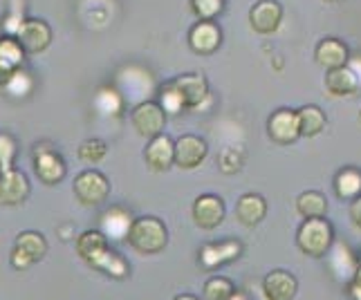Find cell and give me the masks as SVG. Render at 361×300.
Instances as JSON below:
<instances>
[{
    "mask_svg": "<svg viewBox=\"0 0 361 300\" xmlns=\"http://www.w3.org/2000/svg\"><path fill=\"white\" fill-rule=\"evenodd\" d=\"M334 242L332 224L326 218H310L305 220L296 233V246L301 249L305 256L323 258L330 254Z\"/></svg>",
    "mask_w": 361,
    "mask_h": 300,
    "instance_id": "obj_2",
    "label": "cell"
},
{
    "mask_svg": "<svg viewBox=\"0 0 361 300\" xmlns=\"http://www.w3.org/2000/svg\"><path fill=\"white\" fill-rule=\"evenodd\" d=\"M267 215V202L263 195L258 193H245L238 204H235V218L243 224V227H256V224L263 222V218Z\"/></svg>",
    "mask_w": 361,
    "mask_h": 300,
    "instance_id": "obj_21",
    "label": "cell"
},
{
    "mask_svg": "<svg viewBox=\"0 0 361 300\" xmlns=\"http://www.w3.org/2000/svg\"><path fill=\"white\" fill-rule=\"evenodd\" d=\"M323 3H330V5H334V3H339V0H323Z\"/></svg>",
    "mask_w": 361,
    "mask_h": 300,
    "instance_id": "obj_39",
    "label": "cell"
},
{
    "mask_svg": "<svg viewBox=\"0 0 361 300\" xmlns=\"http://www.w3.org/2000/svg\"><path fill=\"white\" fill-rule=\"evenodd\" d=\"M334 191L341 199H355L361 195V170L357 168H343L334 177Z\"/></svg>",
    "mask_w": 361,
    "mask_h": 300,
    "instance_id": "obj_26",
    "label": "cell"
},
{
    "mask_svg": "<svg viewBox=\"0 0 361 300\" xmlns=\"http://www.w3.org/2000/svg\"><path fill=\"white\" fill-rule=\"evenodd\" d=\"M14 157H16V142L14 137L7 132H0V173L14 168Z\"/></svg>",
    "mask_w": 361,
    "mask_h": 300,
    "instance_id": "obj_33",
    "label": "cell"
},
{
    "mask_svg": "<svg viewBox=\"0 0 361 300\" xmlns=\"http://www.w3.org/2000/svg\"><path fill=\"white\" fill-rule=\"evenodd\" d=\"M348 215H350V222L361 231V195L353 199V204H350V211H348Z\"/></svg>",
    "mask_w": 361,
    "mask_h": 300,
    "instance_id": "obj_36",
    "label": "cell"
},
{
    "mask_svg": "<svg viewBox=\"0 0 361 300\" xmlns=\"http://www.w3.org/2000/svg\"><path fill=\"white\" fill-rule=\"evenodd\" d=\"M222 43V32L214 20H197L189 32V45L195 54L209 56L218 52Z\"/></svg>",
    "mask_w": 361,
    "mask_h": 300,
    "instance_id": "obj_16",
    "label": "cell"
},
{
    "mask_svg": "<svg viewBox=\"0 0 361 300\" xmlns=\"http://www.w3.org/2000/svg\"><path fill=\"white\" fill-rule=\"evenodd\" d=\"M171 83L176 85V90L182 94V101L189 110L200 108L209 99V81L197 72L180 74V77L173 79Z\"/></svg>",
    "mask_w": 361,
    "mask_h": 300,
    "instance_id": "obj_10",
    "label": "cell"
},
{
    "mask_svg": "<svg viewBox=\"0 0 361 300\" xmlns=\"http://www.w3.org/2000/svg\"><path fill=\"white\" fill-rule=\"evenodd\" d=\"M30 195V182L25 173L9 168L0 173V204L5 206H18Z\"/></svg>",
    "mask_w": 361,
    "mask_h": 300,
    "instance_id": "obj_14",
    "label": "cell"
},
{
    "mask_svg": "<svg viewBox=\"0 0 361 300\" xmlns=\"http://www.w3.org/2000/svg\"><path fill=\"white\" fill-rule=\"evenodd\" d=\"M108 155V146L102 139H88L79 146V159L85 164H97Z\"/></svg>",
    "mask_w": 361,
    "mask_h": 300,
    "instance_id": "obj_29",
    "label": "cell"
},
{
    "mask_svg": "<svg viewBox=\"0 0 361 300\" xmlns=\"http://www.w3.org/2000/svg\"><path fill=\"white\" fill-rule=\"evenodd\" d=\"M173 300H197L195 296H191V294H180V296H176Z\"/></svg>",
    "mask_w": 361,
    "mask_h": 300,
    "instance_id": "obj_38",
    "label": "cell"
},
{
    "mask_svg": "<svg viewBox=\"0 0 361 300\" xmlns=\"http://www.w3.org/2000/svg\"><path fill=\"white\" fill-rule=\"evenodd\" d=\"M130 121L135 130L140 132L146 139H153V137L164 132V126H166V110L161 108V104H155V101H142L137 104L133 115H130Z\"/></svg>",
    "mask_w": 361,
    "mask_h": 300,
    "instance_id": "obj_5",
    "label": "cell"
},
{
    "mask_svg": "<svg viewBox=\"0 0 361 300\" xmlns=\"http://www.w3.org/2000/svg\"><path fill=\"white\" fill-rule=\"evenodd\" d=\"M128 242L135 251H140L144 256L159 254L161 249L169 244L166 224L157 218H151V215L135 220L130 231H128Z\"/></svg>",
    "mask_w": 361,
    "mask_h": 300,
    "instance_id": "obj_1",
    "label": "cell"
},
{
    "mask_svg": "<svg viewBox=\"0 0 361 300\" xmlns=\"http://www.w3.org/2000/svg\"><path fill=\"white\" fill-rule=\"evenodd\" d=\"M144 159L151 170H157V173L169 170L173 164H176V142L164 132L153 137L144 150Z\"/></svg>",
    "mask_w": 361,
    "mask_h": 300,
    "instance_id": "obj_12",
    "label": "cell"
},
{
    "mask_svg": "<svg viewBox=\"0 0 361 300\" xmlns=\"http://www.w3.org/2000/svg\"><path fill=\"white\" fill-rule=\"evenodd\" d=\"M283 20V5L279 0H258V3L249 9V25L256 34H274L279 30Z\"/></svg>",
    "mask_w": 361,
    "mask_h": 300,
    "instance_id": "obj_7",
    "label": "cell"
},
{
    "mask_svg": "<svg viewBox=\"0 0 361 300\" xmlns=\"http://www.w3.org/2000/svg\"><path fill=\"white\" fill-rule=\"evenodd\" d=\"M25 49L20 45V41L16 36H3L0 39V85H7L9 79L23 68V61H25Z\"/></svg>",
    "mask_w": 361,
    "mask_h": 300,
    "instance_id": "obj_15",
    "label": "cell"
},
{
    "mask_svg": "<svg viewBox=\"0 0 361 300\" xmlns=\"http://www.w3.org/2000/svg\"><path fill=\"white\" fill-rule=\"evenodd\" d=\"M267 135L274 144L279 146H290L301 137V128H298V115L294 110L281 108L276 110L267 121Z\"/></svg>",
    "mask_w": 361,
    "mask_h": 300,
    "instance_id": "obj_6",
    "label": "cell"
},
{
    "mask_svg": "<svg viewBox=\"0 0 361 300\" xmlns=\"http://www.w3.org/2000/svg\"><path fill=\"white\" fill-rule=\"evenodd\" d=\"M359 85H361L359 74L350 65L328 70V74H326V90L330 96H337V99L353 96V94H357Z\"/></svg>",
    "mask_w": 361,
    "mask_h": 300,
    "instance_id": "obj_18",
    "label": "cell"
},
{
    "mask_svg": "<svg viewBox=\"0 0 361 300\" xmlns=\"http://www.w3.org/2000/svg\"><path fill=\"white\" fill-rule=\"evenodd\" d=\"M296 211H298V215H303L305 220L323 218L328 213V199L319 191H305L296 197Z\"/></svg>",
    "mask_w": 361,
    "mask_h": 300,
    "instance_id": "obj_25",
    "label": "cell"
},
{
    "mask_svg": "<svg viewBox=\"0 0 361 300\" xmlns=\"http://www.w3.org/2000/svg\"><path fill=\"white\" fill-rule=\"evenodd\" d=\"M47 254V242L41 233L36 231H23L16 237L14 251H11V267L16 269H30L32 265H36L39 260H43Z\"/></svg>",
    "mask_w": 361,
    "mask_h": 300,
    "instance_id": "obj_4",
    "label": "cell"
},
{
    "mask_svg": "<svg viewBox=\"0 0 361 300\" xmlns=\"http://www.w3.org/2000/svg\"><path fill=\"white\" fill-rule=\"evenodd\" d=\"M225 213H227L225 202L218 195H200L193 202V220L204 231L218 229L222 220H225Z\"/></svg>",
    "mask_w": 361,
    "mask_h": 300,
    "instance_id": "obj_9",
    "label": "cell"
},
{
    "mask_svg": "<svg viewBox=\"0 0 361 300\" xmlns=\"http://www.w3.org/2000/svg\"><path fill=\"white\" fill-rule=\"evenodd\" d=\"M243 244L238 240H225V242H209L200 249V265L204 269H216L233 262L240 256Z\"/></svg>",
    "mask_w": 361,
    "mask_h": 300,
    "instance_id": "obj_17",
    "label": "cell"
},
{
    "mask_svg": "<svg viewBox=\"0 0 361 300\" xmlns=\"http://www.w3.org/2000/svg\"><path fill=\"white\" fill-rule=\"evenodd\" d=\"M298 282L290 271L276 269L265 276L263 280V292L267 300H292L296 296Z\"/></svg>",
    "mask_w": 361,
    "mask_h": 300,
    "instance_id": "obj_20",
    "label": "cell"
},
{
    "mask_svg": "<svg viewBox=\"0 0 361 300\" xmlns=\"http://www.w3.org/2000/svg\"><path fill=\"white\" fill-rule=\"evenodd\" d=\"M133 215L128 211H123L119 206L110 208L104 213L102 218V229H104V235L110 237V240H123V237H128V231L133 227Z\"/></svg>",
    "mask_w": 361,
    "mask_h": 300,
    "instance_id": "obj_23",
    "label": "cell"
},
{
    "mask_svg": "<svg viewBox=\"0 0 361 300\" xmlns=\"http://www.w3.org/2000/svg\"><path fill=\"white\" fill-rule=\"evenodd\" d=\"M94 269L104 271L113 278H126L128 276V262L123 260L115 249H108V251L102 256V260L94 265Z\"/></svg>",
    "mask_w": 361,
    "mask_h": 300,
    "instance_id": "obj_27",
    "label": "cell"
},
{
    "mask_svg": "<svg viewBox=\"0 0 361 300\" xmlns=\"http://www.w3.org/2000/svg\"><path fill=\"white\" fill-rule=\"evenodd\" d=\"M191 7L200 20H214L225 9V0H191Z\"/></svg>",
    "mask_w": 361,
    "mask_h": 300,
    "instance_id": "obj_31",
    "label": "cell"
},
{
    "mask_svg": "<svg viewBox=\"0 0 361 300\" xmlns=\"http://www.w3.org/2000/svg\"><path fill=\"white\" fill-rule=\"evenodd\" d=\"M209 146L197 135H182L176 142V166L184 170H193L207 159Z\"/></svg>",
    "mask_w": 361,
    "mask_h": 300,
    "instance_id": "obj_11",
    "label": "cell"
},
{
    "mask_svg": "<svg viewBox=\"0 0 361 300\" xmlns=\"http://www.w3.org/2000/svg\"><path fill=\"white\" fill-rule=\"evenodd\" d=\"M108 249V237L104 235V231H85L77 237V254L92 267L102 260Z\"/></svg>",
    "mask_w": 361,
    "mask_h": 300,
    "instance_id": "obj_22",
    "label": "cell"
},
{
    "mask_svg": "<svg viewBox=\"0 0 361 300\" xmlns=\"http://www.w3.org/2000/svg\"><path fill=\"white\" fill-rule=\"evenodd\" d=\"M314 58L321 68L326 70H337V68H343L350 63V52H348L345 43H341L339 39H323L317 49H314Z\"/></svg>",
    "mask_w": 361,
    "mask_h": 300,
    "instance_id": "obj_19",
    "label": "cell"
},
{
    "mask_svg": "<svg viewBox=\"0 0 361 300\" xmlns=\"http://www.w3.org/2000/svg\"><path fill=\"white\" fill-rule=\"evenodd\" d=\"M16 39L20 41L23 49L27 54H39L49 47V43H52V30H49V25L45 20L30 18L20 25Z\"/></svg>",
    "mask_w": 361,
    "mask_h": 300,
    "instance_id": "obj_13",
    "label": "cell"
},
{
    "mask_svg": "<svg viewBox=\"0 0 361 300\" xmlns=\"http://www.w3.org/2000/svg\"><path fill=\"white\" fill-rule=\"evenodd\" d=\"M298 115V128H301V137H317L323 132V128H326V112H323L319 106L310 104V106H303L296 110Z\"/></svg>",
    "mask_w": 361,
    "mask_h": 300,
    "instance_id": "obj_24",
    "label": "cell"
},
{
    "mask_svg": "<svg viewBox=\"0 0 361 300\" xmlns=\"http://www.w3.org/2000/svg\"><path fill=\"white\" fill-rule=\"evenodd\" d=\"M94 106L99 108L102 115H119L121 96L115 90H108V87H104V90H99V94L94 99Z\"/></svg>",
    "mask_w": 361,
    "mask_h": 300,
    "instance_id": "obj_30",
    "label": "cell"
},
{
    "mask_svg": "<svg viewBox=\"0 0 361 300\" xmlns=\"http://www.w3.org/2000/svg\"><path fill=\"white\" fill-rule=\"evenodd\" d=\"M34 170L43 184L52 186L66 177V161L49 146H39L34 150Z\"/></svg>",
    "mask_w": 361,
    "mask_h": 300,
    "instance_id": "obj_8",
    "label": "cell"
},
{
    "mask_svg": "<svg viewBox=\"0 0 361 300\" xmlns=\"http://www.w3.org/2000/svg\"><path fill=\"white\" fill-rule=\"evenodd\" d=\"M32 79H30V74L27 72H23V70H18L14 77L9 79V83L5 85L7 87V92L11 94V96H25V94H30V90H32Z\"/></svg>",
    "mask_w": 361,
    "mask_h": 300,
    "instance_id": "obj_34",
    "label": "cell"
},
{
    "mask_svg": "<svg viewBox=\"0 0 361 300\" xmlns=\"http://www.w3.org/2000/svg\"><path fill=\"white\" fill-rule=\"evenodd\" d=\"M350 294L355 300H361V262H359V267L355 271V276H353V282H350Z\"/></svg>",
    "mask_w": 361,
    "mask_h": 300,
    "instance_id": "obj_37",
    "label": "cell"
},
{
    "mask_svg": "<svg viewBox=\"0 0 361 300\" xmlns=\"http://www.w3.org/2000/svg\"><path fill=\"white\" fill-rule=\"evenodd\" d=\"M359 121H361V112H359Z\"/></svg>",
    "mask_w": 361,
    "mask_h": 300,
    "instance_id": "obj_40",
    "label": "cell"
},
{
    "mask_svg": "<svg viewBox=\"0 0 361 300\" xmlns=\"http://www.w3.org/2000/svg\"><path fill=\"white\" fill-rule=\"evenodd\" d=\"M240 168H243L240 150H235V148L222 150V155H220V170L225 173V175H233V173H238Z\"/></svg>",
    "mask_w": 361,
    "mask_h": 300,
    "instance_id": "obj_35",
    "label": "cell"
},
{
    "mask_svg": "<svg viewBox=\"0 0 361 300\" xmlns=\"http://www.w3.org/2000/svg\"><path fill=\"white\" fill-rule=\"evenodd\" d=\"M159 99H161V108H164L166 112H171V115H176V112L186 108L184 101H182V94L176 90V85H173V83H166L164 87H161Z\"/></svg>",
    "mask_w": 361,
    "mask_h": 300,
    "instance_id": "obj_32",
    "label": "cell"
},
{
    "mask_svg": "<svg viewBox=\"0 0 361 300\" xmlns=\"http://www.w3.org/2000/svg\"><path fill=\"white\" fill-rule=\"evenodd\" d=\"M235 296V287L225 276H214L204 282V300H231Z\"/></svg>",
    "mask_w": 361,
    "mask_h": 300,
    "instance_id": "obj_28",
    "label": "cell"
},
{
    "mask_svg": "<svg viewBox=\"0 0 361 300\" xmlns=\"http://www.w3.org/2000/svg\"><path fill=\"white\" fill-rule=\"evenodd\" d=\"M72 191L77 199L85 206H97L110 195V182L104 173L99 170H83L74 177Z\"/></svg>",
    "mask_w": 361,
    "mask_h": 300,
    "instance_id": "obj_3",
    "label": "cell"
}]
</instances>
